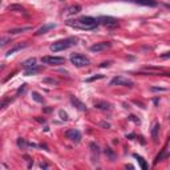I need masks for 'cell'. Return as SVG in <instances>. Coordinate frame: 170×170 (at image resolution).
Returning <instances> with one entry per match:
<instances>
[{
    "label": "cell",
    "instance_id": "1",
    "mask_svg": "<svg viewBox=\"0 0 170 170\" xmlns=\"http://www.w3.org/2000/svg\"><path fill=\"white\" fill-rule=\"evenodd\" d=\"M65 24L68 27H72L76 29H83V31H92V29L97 28L98 23L97 19L92 18V16H81L77 20H66Z\"/></svg>",
    "mask_w": 170,
    "mask_h": 170
},
{
    "label": "cell",
    "instance_id": "2",
    "mask_svg": "<svg viewBox=\"0 0 170 170\" xmlns=\"http://www.w3.org/2000/svg\"><path fill=\"white\" fill-rule=\"evenodd\" d=\"M76 44H77V39H75V37H68V39H64V40L55 41L52 45L49 47V49H51L52 52H61V51L71 48V47L76 45Z\"/></svg>",
    "mask_w": 170,
    "mask_h": 170
},
{
    "label": "cell",
    "instance_id": "3",
    "mask_svg": "<svg viewBox=\"0 0 170 170\" xmlns=\"http://www.w3.org/2000/svg\"><path fill=\"white\" fill-rule=\"evenodd\" d=\"M71 63L77 68H84V66L90 65V60L81 53H72L71 55Z\"/></svg>",
    "mask_w": 170,
    "mask_h": 170
},
{
    "label": "cell",
    "instance_id": "4",
    "mask_svg": "<svg viewBox=\"0 0 170 170\" xmlns=\"http://www.w3.org/2000/svg\"><path fill=\"white\" fill-rule=\"evenodd\" d=\"M41 63L48 64L51 66H59L65 64V59L60 57V56H44V57H41Z\"/></svg>",
    "mask_w": 170,
    "mask_h": 170
},
{
    "label": "cell",
    "instance_id": "5",
    "mask_svg": "<svg viewBox=\"0 0 170 170\" xmlns=\"http://www.w3.org/2000/svg\"><path fill=\"white\" fill-rule=\"evenodd\" d=\"M110 85L112 87H114V85H118V87H128V88H133V81L129 80V78H125L122 77V76H117V77L112 78V81H110Z\"/></svg>",
    "mask_w": 170,
    "mask_h": 170
},
{
    "label": "cell",
    "instance_id": "6",
    "mask_svg": "<svg viewBox=\"0 0 170 170\" xmlns=\"http://www.w3.org/2000/svg\"><path fill=\"white\" fill-rule=\"evenodd\" d=\"M97 20L101 25L107 27V28H116V27H118L117 19L112 18V16H101V18L97 19Z\"/></svg>",
    "mask_w": 170,
    "mask_h": 170
},
{
    "label": "cell",
    "instance_id": "7",
    "mask_svg": "<svg viewBox=\"0 0 170 170\" xmlns=\"http://www.w3.org/2000/svg\"><path fill=\"white\" fill-rule=\"evenodd\" d=\"M65 137L66 138H69L72 142H80L81 141V138H83V135H81V133H80V130H77V129H69V130H66L65 132Z\"/></svg>",
    "mask_w": 170,
    "mask_h": 170
},
{
    "label": "cell",
    "instance_id": "8",
    "mask_svg": "<svg viewBox=\"0 0 170 170\" xmlns=\"http://www.w3.org/2000/svg\"><path fill=\"white\" fill-rule=\"evenodd\" d=\"M110 47H112V43H109V41H101V43H96L93 44L92 47H90V51L92 52H102V51H107V49H109Z\"/></svg>",
    "mask_w": 170,
    "mask_h": 170
},
{
    "label": "cell",
    "instance_id": "9",
    "mask_svg": "<svg viewBox=\"0 0 170 170\" xmlns=\"http://www.w3.org/2000/svg\"><path fill=\"white\" fill-rule=\"evenodd\" d=\"M93 105H95V108H97V109L100 110H112V104H109V102H107V101H102V100H96L95 102H93Z\"/></svg>",
    "mask_w": 170,
    "mask_h": 170
},
{
    "label": "cell",
    "instance_id": "10",
    "mask_svg": "<svg viewBox=\"0 0 170 170\" xmlns=\"http://www.w3.org/2000/svg\"><path fill=\"white\" fill-rule=\"evenodd\" d=\"M71 102H72V105L76 108V109L81 110V112H87V105L84 104L83 101H80L77 97H75V96H71Z\"/></svg>",
    "mask_w": 170,
    "mask_h": 170
},
{
    "label": "cell",
    "instance_id": "11",
    "mask_svg": "<svg viewBox=\"0 0 170 170\" xmlns=\"http://www.w3.org/2000/svg\"><path fill=\"white\" fill-rule=\"evenodd\" d=\"M56 27V24H45V25H43L41 28H39L37 31L35 32L36 36H40V35H44V33H47L48 31H51V29H53Z\"/></svg>",
    "mask_w": 170,
    "mask_h": 170
},
{
    "label": "cell",
    "instance_id": "12",
    "mask_svg": "<svg viewBox=\"0 0 170 170\" xmlns=\"http://www.w3.org/2000/svg\"><path fill=\"white\" fill-rule=\"evenodd\" d=\"M32 27L28 25V27H21V28H13V29H9L8 31V35H18V33H23V32H27V31H31Z\"/></svg>",
    "mask_w": 170,
    "mask_h": 170
},
{
    "label": "cell",
    "instance_id": "13",
    "mask_svg": "<svg viewBox=\"0 0 170 170\" xmlns=\"http://www.w3.org/2000/svg\"><path fill=\"white\" fill-rule=\"evenodd\" d=\"M81 11V6H78V4H75V6H71L66 8V15H69V16H72V15H76L78 13V12Z\"/></svg>",
    "mask_w": 170,
    "mask_h": 170
},
{
    "label": "cell",
    "instance_id": "14",
    "mask_svg": "<svg viewBox=\"0 0 170 170\" xmlns=\"http://www.w3.org/2000/svg\"><path fill=\"white\" fill-rule=\"evenodd\" d=\"M28 47V43H23V44H18V45H15L13 48H11L7 52V56H11V55H13L15 52H18V51H20V49H23V48H27Z\"/></svg>",
    "mask_w": 170,
    "mask_h": 170
},
{
    "label": "cell",
    "instance_id": "15",
    "mask_svg": "<svg viewBox=\"0 0 170 170\" xmlns=\"http://www.w3.org/2000/svg\"><path fill=\"white\" fill-rule=\"evenodd\" d=\"M134 3L140 4V6H147V7H156L157 6L156 0H134Z\"/></svg>",
    "mask_w": 170,
    "mask_h": 170
},
{
    "label": "cell",
    "instance_id": "16",
    "mask_svg": "<svg viewBox=\"0 0 170 170\" xmlns=\"http://www.w3.org/2000/svg\"><path fill=\"white\" fill-rule=\"evenodd\" d=\"M133 157H134V158L137 159V162L140 164V166H141V169H142V170H146V169H147V164H146V161H145V159L142 158L141 156H138V154H133Z\"/></svg>",
    "mask_w": 170,
    "mask_h": 170
},
{
    "label": "cell",
    "instance_id": "17",
    "mask_svg": "<svg viewBox=\"0 0 170 170\" xmlns=\"http://www.w3.org/2000/svg\"><path fill=\"white\" fill-rule=\"evenodd\" d=\"M43 69V68H41V66H32V68H28V69L25 71V73H24V75L25 76H31V75H36V73H39L40 72V71Z\"/></svg>",
    "mask_w": 170,
    "mask_h": 170
},
{
    "label": "cell",
    "instance_id": "18",
    "mask_svg": "<svg viewBox=\"0 0 170 170\" xmlns=\"http://www.w3.org/2000/svg\"><path fill=\"white\" fill-rule=\"evenodd\" d=\"M21 66H23V68H25V69H28V68H32V66H36V59L32 57V59H29V60L24 61V63L21 64Z\"/></svg>",
    "mask_w": 170,
    "mask_h": 170
},
{
    "label": "cell",
    "instance_id": "19",
    "mask_svg": "<svg viewBox=\"0 0 170 170\" xmlns=\"http://www.w3.org/2000/svg\"><path fill=\"white\" fill-rule=\"evenodd\" d=\"M158 132H159V124H154L152 129V137H153V141H157L158 138Z\"/></svg>",
    "mask_w": 170,
    "mask_h": 170
},
{
    "label": "cell",
    "instance_id": "20",
    "mask_svg": "<svg viewBox=\"0 0 170 170\" xmlns=\"http://www.w3.org/2000/svg\"><path fill=\"white\" fill-rule=\"evenodd\" d=\"M105 154H107L108 157H109L110 161H114L116 158H117V156H116V153L113 152V149H110V147H105Z\"/></svg>",
    "mask_w": 170,
    "mask_h": 170
},
{
    "label": "cell",
    "instance_id": "21",
    "mask_svg": "<svg viewBox=\"0 0 170 170\" xmlns=\"http://www.w3.org/2000/svg\"><path fill=\"white\" fill-rule=\"evenodd\" d=\"M166 157H167V152L164 149V150H162V152L158 154V156L156 157V161H154V165H157L159 161H162V159H164V158H166Z\"/></svg>",
    "mask_w": 170,
    "mask_h": 170
},
{
    "label": "cell",
    "instance_id": "22",
    "mask_svg": "<svg viewBox=\"0 0 170 170\" xmlns=\"http://www.w3.org/2000/svg\"><path fill=\"white\" fill-rule=\"evenodd\" d=\"M32 98H33L36 102H43V101H44L43 96H41L40 93H37V92H32Z\"/></svg>",
    "mask_w": 170,
    "mask_h": 170
},
{
    "label": "cell",
    "instance_id": "23",
    "mask_svg": "<svg viewBox=\"0 0 170 170\" xmlns=\"http://www.w3.org/2000/svg\"><path fill=\"white\" fill-rule=\"evenodd\" d=\"M9 11H16V12H24V8L21 6H18V4H12V6L8 7Z\"/></svg>",
    "mask_w": 170,
    "mask_h": 170
},
{
    "label": "cell",
    "instance_id": "24",
    "mask_svg": "<svg viewBox=\"0 0 170 170\" xmlns=\"http://www.w3.org/2000/svg\"><path fill=\"white\" fill-rule=\"evenodd\" d=\"M101 78H104V75H95V76H92V77H89V78H87V83H92V81H96V80H101Z\"/></svg>",
    "mask_w": 170,
    "mask_h": 170
},
{
    "label": "cell",
    "instance_id": "25",
    "mask_svg": "<svg viewBox=\"0 0 170 170\" xmlns=\"http://www.w3.org/2000/svg\"><path fill=\"white\" fill-rule=\"evenodd\" d=\"M43 83L44 84H52V85H56V84H57V81H56L55 78H44Z\"/></svg>",
    "mask_w": 170,
    "mask_h": 170
},
{
    "label": "cell",
    "instance_id": "26",
    "mask_svg": "<svg viewBox=\"0 0 170 170\" xmlns=\"http://www.w3.org/2000/svg\"><path fill=\"white\" fill-rule=\"evenodd\" d=\"M59 116H60L61 120H64V121H68V114H66V112H64V110H60V112H59Z\"/></svg>",
    "mask_w": 170,
    "mask_h": 170
},
{
    "label": "cell",
    "instance_id": "27",
    "mask_svg": "<svg viewBox=\"0 0 170 170\" xmlns=\"http://www.w3.org/2000/svg\"><path fill=\"white\" fill-rule=\"evenodd\" d=\"M165 88H158V87H152L150 88V92H165Z\"/></svg>",
    "mask_w": 170,
    "mask_h": 170
},
{
    "label": "cell",
    "instance_id": "28",
    "mask_svg": "<svg viewBox=\"0 0 170 170\" xmlns=\"http://www.w3.org/2000/svg\"><path fill=\"white\" fill-rule=\"evenodd\" d=\"M112 65V61H104V63L100 64V68H107V66H110Z\"/></svg>",
    "mask_w": 170,
    "mask_h": 170
},
{
    "label": "cell",
    "instance_id": "29",
    "mask_svg": "<svg viewBox=\"0 0 170 170\" xmlns=\"http://www.w3.org/2000/svg\"><path fill=\"white\" fill-rule=\"evenodd\" d=\"M90 147H92V152H96V154H98V153H100V150H98V146L96 144H90Z\"/></svg>",
    "mask_w": 170,
    "mask_h": 170
},
{
    "label": "cell",
    "instance_id": "30",
    "mask_svg": "<svg viewBox=\"0 0 170 170\" xmlns=\"http://www.w3.org/2000/svg\"><path fill=\"white\" fill-rule=\"evenodd\" d=\"M18 145H19V147H24L27 144H25V141H24L23 138H19L18 140Z\"/></svg>",
    "mask_w": 170,
    "mask_h": 170
},
{
    "label": "cell",
    "instance_id": "31",
    "mask_svg": "<svg viewBox=\"0 0 170 170\" xmlns=\"http://www.w3.org/2000/svg\"><path fill=\"white\" fill-rule=\"evenodd\" d=\"M161 59H170V52L162 53V55H161Z\"/></svg>",
    "mask_w": 170,
    "mask_h": 170
},
{
    "label": "cell",
    "instance_id": "32",
    "mask_svg": "<svg viewBox=\"0 0 170 170\" xmlns=\"http://www.w3.org/2000/svg\"><path fill=\"white\" fill-rule=\"evenodd\" d=\"M101 126L105 128V129H109V128H110V124H108V122H101Z\"/></svg>",
    "mask_w": 170,
    "mask_h": 170
},
{
    "label": "cell",
    "instance_id": "33",
    "mask_svg": "<svg viewBox=\"0 0 170 170\" xmlns=\"http://www.w3.org/2000/svg\"><path fill=\"white\" fill-rule=\"evenodd\" d=\"M7 41H8V39H7V37H3V39H1V47H4V45H6V44H7Z\"/></svg>",
    "mask_w": 170,
    "mask_h": 170
},
{
    "label": "cell",
    "instance_id": "34",
    "mask_svg": "<svg viewBox=\"0 0 170 170\" xmlns=\"http://www.w3.org/2000/svg\"><path fill=\"white\" fill-rule=\"evenodd\" d=\"M129 120H132V121H134V122H140V120H137V118H135V116H130Z\"/></svg>",
    "mask_w": 170,
    "mask_h": 170
},
{
    "label": "cell",
    "instance_id": "35",
    "mask_svg": "<svg viewBox=\"0 0 170 170\" xmlns=\"http://www.w3.org/2000/svg\"><path fill=\"white\" fill-rule=\"evenodd\" d=\"M35 120H36V121H39V122H45V118H39V117H36Z\"/></svg>",
    "mask_w": 170,
    "mask_h": 170
},
{
    "label": "cell",
    "instance_id": "36",
    "mask_svg": "<svg viewBox=\"0 0 170 170\" xmlns=\"http://www.w3.org/2000/svg\"><path fill=\"white\" fill-rule=\"evenodd\" d=\"M40 167H44V169H45V167H48V165L44 164V162H41V164H40Z\"/></svg>",
    "mask_w": 170,
    "mask_h": 170
}]
</instances>
